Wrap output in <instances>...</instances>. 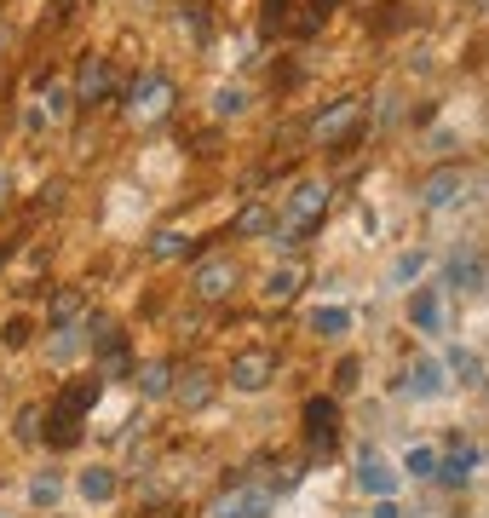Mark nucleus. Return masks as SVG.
<instances>
[{
	"label": "nucleus",
	"mask_w": 489,
	"mask_h": 518,
	"mask_svg": "<svg viewBox=\"0 0 489 518\" xmlns=\"http://www.w3.org/2000/svg\"><path fill=\"white\" fill-rule=\"evenodd\" d=\"M98 398H104V380H98V375L70 380V386H64L58 398H52V409H47V432H41V438H47L52 449H75V444H81V421H87V415L98 409Z\"/></svg>",
	"instance_id": "1"
},
{
	"label": "nucleus",
	"mask_w": 489,
	"mask_h": 518,
	"mask_svg": "<svg viewBox=\"0 0 489 518\" xmlns=\"http://www.w3.org/2000/svg\"><path fill=\"white\" fill-rule=\"evenodd\" d=\"M363 116H369V98H357V93L334 98L328 110H317V116H311V139L351 150V144H357V133H363Z\"/></svg>",
	"instance_id": "2"
},
{
	"label": "nucleus",
	"mask_w": 489,
	"mask_h": 518,
	"mask_svg": "<svg viewBox=\"0 0 489 518\" xmlns=\"http://www.w3.org/2000/svg\"><path fill=\"white\" fill-rule=\"evenodd\" d=\"M271 513H277V490H265V484H231V490L213 495L202 518H271Z\"/></svg>",
	"instance_id": "3"
},
{
	"label": "nucleus",
	"mask_w": 489,
	"mask_h": 518,
	"mask_svg": "<svg viewBox=\"0 0 489 518\" xmlns=\"http://www.w3.org/2000/svg\"><path fill=\"white\" fill-rule=\"evenodd\" d=\"M236 283H242V271H236L231 254H213V259H202V265L190 271V294H196L202 306H219V300H231Z\"/></svg>",
	"instance_id": "4"
},
{
	"label": "nucleus",
	"mask_w": 489,
	"mask_h": 518,
	"mask_svg": "<svg viewBox=\"0 0 489 518\" xmlns=\"http://www.w3.org/2000/svg\"><path fill=\"white\" fill-rule=\"evenodd\" d=\"M328 179H300V185L288 190V202H282V213H288V225H294V236L317 231V219L328 213Z\"/></svg>",
	"instance_id": "5"
},
{
	"label": "nucleus",
	"mask_w": 489,
	"mask_h": 518,
	"mask_svg": "<svg viewBox=\"0 0 489 518\" xmlns=\"http://www.w3.org/2000/svg\"><path fill=\"white\" fill-rule=\"evenodd\" d=\"M167 110H173V81H167V75L150 70L127 87V116L133 121H162Z\"/></svg>",
	"instance_id": "6"
},
{
	"label": "nucleus",
	"mask_w": 489,
	"mask_h": 518,
	"mask_svg": "<svg viewBox=\"0 0 489 518\" xmlns=\"http://www.w3.org/2000/svg\"><path fill=\"white\" fill-rule=\"evenodd\" d=\"M305 444L311 455H328V449L340 444V403L334 398H305Z\"/></svg>",
	"instance_id": "7"
},
{
	"label": "nucleus",
	"mask_w": 489,
	"mask_h": 518,
	"mask_svg": "<svg viewBox=\"0 0 489 518\" xmlns=\"http://www.w3.org/2000/svg\"><path fill=\"white\" fill-rule=\"evenodd\" d=\"M489 283V259L484 248H455L443 259V288H461V294H484Z\"/></svg>",
	"instance_id": "8"
},
{
	"label": "nucleus",
	"mask_w": 489,
	"mask_h": 518,
	"mask_svg": "<svg viewBox=\"0 0 489 518\" xmlns=\"http://www.w3.org/2000/svg\"><path fill=\"white\" fill-rule=\"evenodd\" d=\"M225 380H231L236 392H265V386L277 380V357L259 352V346H248V352H236V357H231Z\"/></svg>",
	"instance_id": "9"
},
{
	"label": "nucleus",
	"mask_w": 489,
	"mask_h": 518,
	"mask_svg": "<svg viewBox=\"0 0 489 518\" xmlns=\"http://www.w3.org/2000/svg\"><path fill=\"white\" fill-rule=\"evenodd\" d=\"M461 190H466V173H461V167H438V173H426V179L415 185V202L426 213H443L455 196H461Z\"/></svg>",
	"instance_id": "10"
},
{
	"label": "nucleus",
	"mask_w": 489,
	"mask_h": 518,
	"mask_svg": "<svg viewBox=\"0 0 489 518\" xmlns=\"http://www.w3.org/2000/svg\"><path fill=\"white\" fill-rule=\"evenodd\" d=\"M116 93V70H110V58H81V75H75V98L81 104H104V98Z\"/></svg>",
	"instance_id": "11"
},
{
	"label": "nucleus",
	"mask_w": 489,
	"mask_h": 518,
	"mask_svg": "<svg viewBox=\"0 0 489 518\" xmlns=\"http://www.w3.org/2000/svg\"><path fill=\"white\" fill-rule=\"evenodd\" d=\"M403 392H409V398H420V403L443 398V392H449V380H443V363H438V357H415V363H409V375H403Z\"/></svg>",
	"instance_id": "12"
},
{
	"label": "nucleus",
	"mask_w": 489,
	"mask_h": 518,
	"mask_svg": "<svg viewBox=\"0 0 489 518\" xmlns=\"http://www.w3.org/2000/svg\"><path fill=\"white\" fill-rule=\"evenodd\" d=\"M133 386H139V398L162 403V398H173V386H179V369H173L167 357H150V363H139V369H133Z\"/></svg>",
	"instance_id": "13"
},
{
	"label": "nucleus",
	"mask_w": 489,
	"mask_h": 518,
	"mask_svg": "<svg viewBox=\"0 0 489 518\" xmlns=\"http://www.w3.org/2000/svg\"><path fill=\"white\" fill-rule=\"evenodd\" d=\"M478 467H484V449H478V444H455L438 461V484L461 490V484H472V472H478Z\"/></svg>",
	"instance_id": "14"
},
{
	"label": "nucleus",
	"mask_w": 489,
	"mask_h": 518,
	"mask_svg": "<svg viewBox=\"0 0 489 518\" xmlns=\"http://www.w3.org/2000/svg\"><path fill=\"white\" fill-rule=\"evenodd\" d=\"M300 283H305V271L294 265V259H282V265H271V271H265L259 294H265V306H288V300L300 294Z\"/></svg>",
	"instance_id": "15"
},
{
	"label": "nucleus",
	"mask_w": 489,
	"mask_h": 518,
	"mask_svg": "<svg viewBox=\"0 0 489 518\" xmlns=\"http://www.w3.org/2000/svg\"><path fill=\"white\" fill-rule=\"evenodd\" d=\"M357 484H363L374 501H392V495H397V472L386 467L374 449H363V455H357Z\"/></svg>",
	"instance_id": "16"
},
{
	"label": "nucleus",
	"mask_w": 489,
	"mask_h": 518,
	"mask_svg": "<svg viewBox=\"0 0 489 518\" xmlns=\"http://www.w3.org/2000/svg\"><path fill=\"white\" fill-rule=\"evenodd\" d=\"M409 323L420 334H443V288H415L409 294Z\"/></svg>",
	"instance_id": "17"
},
{
	"label": "nucleus",
	"mask_w": 489,
	"mask_h": 518,
	"mask_svg": "<svg viewBox=\"0 0 489 518\" xmlns=\"http://www.w3.org/2000/svg\"><path fill=\"white\" fill-rule=\"evenodd\" d=\"M75 490H81V501H93V507H110L121 484H116V472L110 467H87L81 478H75Z\"/></svg>",
	"instance_id": "18"
},
{
	"label": "nucleus",
	"mask_w": 489,
	"mask_h": 518,
	"mask_svg": "<svg viewBox=\"0 0 489 518\" xmlns=\"http://www.w3.org/2000/svg\"><path fill=\"white\" fill-rule=\"evenodd\" d=\"M236 236H277V213H271V202H248V208L231 219Z\"/></svg>",
	"instance_id": "19"
},
{
	"label": "nucleus",
	"mask_w": 489,
	"mask_h": 518,
	"mask_svg": "<svg viewBox=\"0 0 489 518\" xmlns=\"http://www.w3.org/2000/svg\"><path fill=\"white\" fill-rule=\"evenodd\" d=\"M81 311H87V294H81V288H58V294H52V306H47V323H52V329H75V317H81Z\"/></svg>",
	"instance_id": "20"
},
{
	"label": "nucleus",
	"mask_w": 489,
	"mask_h": 518,
	"mask_svg": "<svg viewBox=\"0 0 489 518\" xmlns=\"http://www.w3.org/2000/svg\"><path fill=\"white\" fill-rule=\"evenodd\" d=\"M259 35H294V0H259Z\"/></svg>",
	"instance_id": "21"
},
{
	"label": "nucleus",
	"mask_w": 489,
	"mask_h": 518,
	"mask_svg": "<svg viewBox=\"0 0 489 518\" xmlns=\"http://www.w3.org/2000/svg\"><path fill=\"white\" fill-rule=\"evenodd\" d=\"M173 398H179V409H202V403L213 398V375H202V369H185V375H179V386H173Z\"/></svg>",
	"instance_id": "22"
},
{
	"label": "nucleus",
	"mask_w": 489,
	"mask_h": 518,
	"mask_svg": "<svg viewBox=\"0 0 489 518\" xmlns=\"http://www.w3.org/2000/svg\"><path fill=\"white\" fill-rule=\"evenodd\" d=\"M70 104H75L70 87H58V81L41 75V116H47V121H70Z\"/></svg>",
	"instance_id": "23"
},
{
	"label": "nucleus",
	"mask_w": 489,
	"mask_h": 518,
	"mask_svg": "<svg viewBox=\"0 0 489 518\" xmlns=\"http://www.w3.org/2000/svg\"><path fill=\"white\" fill-rule=\"evenodd\" d=\"M144 254H150V259H162V265H167V259L190 254V236H185V231H173V225H162V231L150 236V248H144Z\"/></svg>",
	"instance_id": "24"
},
{
	"label": "nucleus",
	"mask_w": 489,
	"mask_h": 518,
	"mask_svg": "<svg viewBox=\"0 0 489 518\" xmlns=\"http://www.w3.org/2000/svg\"><path fill=\"white\" fill-rule=\"evenodd\" d=\"M449 375L461 380V386H484V363H478V352H466V346H449Z\"/></svg>",
	"instance_id": "25"
},
{
	"label": "nucleus",
	"mask_w": 489,
	"mask_h": 518,
	"mask_svg": "<svg viewBox=\"0 0 489 518\" xmlns=\"http://www.w3.org/2000/svg\"><path fill=\"white\" fill-rule=\"evenodd\" d=\"M87 346V329H52V340H47V357L52 363H70L75 352Z\"/></svg>",
	"instance_id": "26"
},
{
	"label": "nucleus",
	"mask_w": 489,
	"mask_h": 518,
	"mask_svg": "<svg viewBox=\"0 0 489 518\" xmlns=\"http://www.w3.org/2000/svg\"><path fill=\"white\" fill-rule=\"evenodd\" d=\"M58 495H64V478H58V472H35V478H29V501H35V507H58Z\"/></svg>",
	"instance_id": "27"
},
{
	"label": "nucleus",
	"mask_w": 489,
	"mask_h": 518,
	"mask_svg": "<svg viewBox=\"0 0 489 518\" xmlns=\"http://www.w3.org/2000/svg\"><path fill=\"white\" fill-rule=\"evenodd\" d=\"M242 110H248V87H219V93H213V116L219 121H231V116H242Z\"/></svg>",
	"instance_id": "28"
},
{
	"label": "nucleus",
	"mask_w": 489,
	"mask_h": 518,
	"mask_svg": "<svg viewBox=\"0 0 489 518\" xmlns=\"http://www.w3.org/2000/svg\"><path fill=\"white\" fill-rule=\"evenodd\" d=\"M438 449H426V444H415L409 449V455H403V472H409V478H438Z\"/></svg>",
	"instance_id": "29"
},
{
	"label": "nucleus",
	"mask_w": 489,
	"mask_h": 518,
	"mask_svg": "<svg viewBox=\"0 0 489 518\" xmlns=\"http://www.w3.org/2000/svg\"><path fill=\"white\" fill-rule=\"evenodd\" d=\"M41 432H47V426H41V409L24 403V409H18V426H12V438H18V444H41Z\"/></svg>",
	"instance_id": "30"
},
{
	"label": "nucleus",
	"mask_w": 489,
	"mask_h": 518,
	"mask_svg": "<svg viewBox=\"0 0 489 518\" xmlns=\"http://www.w3.org/2000/svg\"><path fill=\"white\" fill-rule=\"evenodd\" d=\"M420 271H426V254H420V248H409V254H397V265H392V288L415 283Z\"/></svg>",
	"instance_id": "31"
},
{
	"label": "nucleus",
	"mask_w": 489,
	"mask_h": 518,
	"mask_svg": "<svg viewBox=\"0 0 489 518\" xmlns=\"http://www.w3.org/2000/svg\"><path fill=\"white\" fill-rule=\"evenodd\" d=\"M311 329H317V334H346L351 329V311H340V306L311 311Z\"/></svg>",
	"instance_id": "32"
},
{
	"label": "nucleus",
	"mask_w": 489,
	"mask_h": 518,
	"mask_svg": "<svg viewBox=\"0 0 489 518\" xmlns=\"http://www.w3.org/2000/svg\"><path fill=\"white\" fill-rule=\"evenodd\" d=\"M190 24V35H196V41H208V12H202V6H179V29Z\"/></svg>",
	"instance_id": "33"
},
{
	"label": "nucleus",
	"mask_w": 489,
	"mask_h": 518,
	"mask_svg": "<svg viewBox=\"0 0 489 518\" xmlns=\"http://www.w3.org/2000/svg\"><path fill=\"white\" fill-rule=\"evenodd\" d=\"M374 29H380V35L403 29V0H386V6H380V18H374Z\"/></svg>",
	"instance_id": "34"
},
{
	"label": "nucleus",
	"mask_w": 489,
	"mask_h": 518,
	"mask_svg": "<svg viewBox=\"0 0 489 518\" xmlns=\"http://www.w3.org/2000/svg\"><path fill=\"white\" fill-rule=\"evenodd\" d=\"M0 346H12V352H18V346H29V317H12V323L0 329Z\"/></svg>",
	"instance_id": "35"
},
{
	"label": "nucleus",
	"mask_w": 489,
	"mask_h": 518,
	"mask_svg": "<svg viewBox=\"0 0 489 518\" xmlns=\"http://www.w3.org/2000/svg\"><path fill=\"white\" fill-rule=\"evenodd\" d=\"M357 375H363V363H357V357H340V369H334V386H340V392H351V386H357Z\"/></svg>",
	"instance_id": "36"
},
{
	"label": "nucleus",
	"mask_w": 489,
	"mask_h": 518,
	"mask_svg": "<svg viewBox=\"0 0 489 518\" xmlns=\"http://www.w3.org/2000/svg\"><path fill=\"white\" fill-rule=\"evenodd\" d=\"M374 518H403V513H397L392 501H380V507H374Z\"/></svg>",
	"instance_id": "37"
},
{
	"label": "nucleus",
	"mask_w": 489,
	"mask_h": 518,
	"mask_svg": "<svg viewBox=\"0 0 489 518\" xmlns=\"http://www.w3.org/2000/svg\"><path fill=\"white\" fill-rule=\"evenodd\" d=\"M0 208H6V173H0Z\"/></svg>",
	"instance_id": "38"
},
{
	"label": "nucleus",
	"mask_w": 489,
	"mask_h": 518,
	"mask_svg": "<svg viewBox=\"0 0 489 518\" xmlns=\"http://www.w3.org/2000/svg\"><path fill=\"white\" fill-rule=\"evenodd\" d=\"M317 6H328V12H334V6H340V0H317Z\"/></svg>",
	"instance_id": "39"
},
{
	"label": "nucleus",
	"mask_w": 489,
	"mask_h": 518,
	"mask_svg": "<svg viewBox=\"0 0 489 518\" xmlns=\"http://www.w3.org/2000/svg\"><path fill=\"white\" fill-rule=\"evenodd\" d=\"M0 518H6V513H0Z\"/></svg>",
	"instance_id": "40"
}]
</instances>
